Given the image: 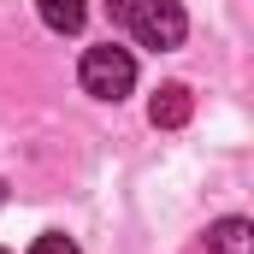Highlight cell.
Here are the masks:
<instances>
[{
  "instance_id": "6da1fadb",
  "label": "cell",
  "mask_w": 254,
  "mask_h": 254,
  "mask_svg": "<svg viewBox=\"0 0 254 254\" xmlns=\"http://www.w3.org/2000/svg\"><path fill=\"white\" fill-rule=\"evenodd\" d=\"M77 77H83V89H89L95 101H125L130 89H136V60H130V48L101 42V48H89V54H83Z\"/></svg>"
},
{
  "instance_id": "7a4b0ae2",
  "label": "cell",
  "mask_w": 254,
  "mask_h": 254,
  "mask_svg": "<svg viewBox=\"0 0 254 254\" xmlns=\"http://www.w3.org/2000/svg\"><path fill=\"white\" fill-rule=\"evenodd\" d=\"M125 18H130V30H136L142 48H178L190 36V18H184L178 0H130Z\"/></svg>"
},
{
  "instance_id": "3957f363",
  "label": "cell",
  "mask_w": 254,
  "mask_h": 254,
  "mask_svg": "<svg viewBox=\"0 0 254 254\" xmlns=\"http://www.w3.org/2000/svg\"><path fill=\"white\" fill-rule=\"evenodd\" d=\"M207 249L213 254H254V225L249 219H219L207 231Z\"/></svg>"
},
{
  "instance_id": "277c9868",
  "label": "cell",
  "mask_w": 254,
  "mask_h": 254,
  "mask_svg": "<svg viewBox=\"0 0 254 254\" xmlns=\"http://www.w3.org/2000/svg\"><path fill=\"white\" fill-rule=\"evenodd\" d=\"M36 12H42V24H48L54 36H77V30H83V18H89V6H83V0H36Z\"/></svg>"
},
{
  "instance_id": "5b68a950",
  "label": "cell",
  "mask_w": 254,
  "mask_h": 254,
  "mask_svg": "<svg viewBox=\"0 0 254 254\" xmlns=\"http://www.w3.org/2000/svg\"><path fill=\"white\" fill-rule=\"evenodd\" d=\"M148 113H154V125L178 130L184 119H190V89H184V83H166V89L154 95V107H148Z\"/></svg>"
},
{
  "instance_id": "8992f818",
  "label": "cell",
  "mask_w": 254,
  "mask_h": 254,
  "mask_svg": "<svg viewBox=\"0 0 254 254\" xmlns=\"http://www.w3.org/2000/svg\"><path fill=\"white\" fill-rule=\"evenodd\" d=\"M30 254H77V243L60 237V231H48V237H36V243H30Z\"/></svg>"
},
{
  "instance_id": "52a82bcc",
  "label": "cell",
  "mask_w": 254,
  "mask_h": 254,
  "mask_svg": "<svg viewBox=\"0 0 254 254\" xmlns=\"http://www.w3.org/2000/svg\"><path fill=\"white\" fill-rule=\"evenodd\" d=\"M0 254H6V249H0Z\"/></svg>"
}]
</instances>
